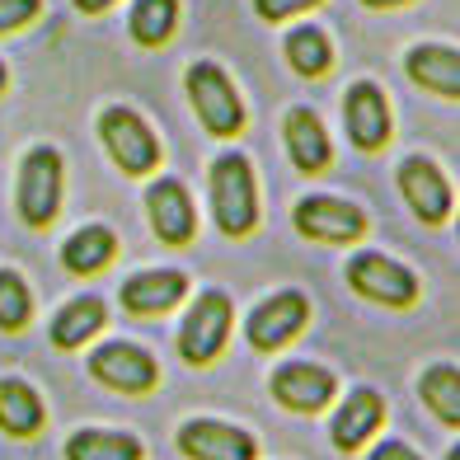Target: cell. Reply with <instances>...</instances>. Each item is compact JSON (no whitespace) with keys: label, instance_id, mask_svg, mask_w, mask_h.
<instances>
[{"label":"cell","instance_id":"29","mask_svg":"<svg viewBox=\"0 0 460 460\" xmlns=\"http://www.w3.org/2000/svg\"><path fill=\"white\" fill-rule=\"evenodd\" d=\"M371 460H418L404 442H385V447H376V456Z\"/></svg>","mask_w":460,"mask_h":460},{"label":"cell","instance_id":"7","mask_svg":"<svg viewBox=\"0 0 460 460\" xmlns=\"http://www.w3.org/2000/svg\"><path fill=\"white\" fill-rule=\"evenodd\" d=\"M90 376H94V381H103L109 390L146 394V390H155L160 367H155L151 352H141L137 343H103L94 358H90Z\"/></svg>","mask_w":460,"mask_h":460},{"label":"cell","instance_id":"19","mask_svg":"<svg viewBox=\"0 0 460 460\" xmlns=\"http://www.w3.org/2000/svg\"><path fill=\"white\" fill-rule=\"evenodd\" d=\"M113 254H118V240H113V230H103V226H85V230H75V235L61 244V263H66L71 273H80V278L109 268Z\"/></svg>","mask_w":460,"mask_h":460},{"label":"cell","instance_id":"28","mask_svg":"<svg viewBox=\"0 0 460 460\" xmlns=\"http://www.w3.org/2000/svg\"><path fill=\"white\" fill-rule=\"evenodd\" d=\"M315 5H320V0H254L259 19H268V24H282V19L305 14V10H315Z\"/></svg>","mask_w":460,"mask_h":460},{"label":"cell","instance_id":"20","mask_svg":"<svg viewBox=\"0 0 460 460\" xmlns=\"http://www.w3.org/2000/svg\"><path fill=\"white\" fill-rule=\"evenodd\" d=\"M0 428L10 437L43 432V400L24 381H0Z\"/></svg>","mask_w":460,"mask_h":460},{"label":"cell","instance_id":"15","mask_svg":"<svg viewBox=\"0 0 460 460\" xmlns=\"http://www.w3.org/2000/svg\"><path fill=\"white\" fill-rule=\"evenodd\" d=\"M385 423V400L376 390H352L348 400L339 404V413H333V447L339 451H358V447H367L371 437H376V428Z\"/></svg>","mask_w":460,"mask_h":460},{"label":"cell","instance_id":"5","mask_svg":"<svg viewBox=\"0 0 460 460\" xmlns=\"http://www.w3.org/2000/svg\"><path fill=\"white\" fill-rule=\"evenodd\" d=\"M230 339V296L221 291H202L193 301V310L183 315V329H179V352L193 367H207L221 358V348Z\"/></svg>","mask_w":460,"mask_h":460},{"label":"cell","instance_id":"1","mask_svg":"<svg viewBox=\"0 0 460 460\" xmlns=\"http://www.w3.org/2000/svg\"><path fill=\"white\" fill-rule=\"evenodd\" d=\"M212 207H217V226L230 240L254 235L259 188H254V164H249L244 155H221L212 164Z\"/></svg>","mask_w":460,"mask_h":460},{"label":"cell","instance_id":"25","mask_svg":"<svg viewBox=\"0 0 460 460\" xmlns=\"http://www.w3.org/2000/svg\"><path fill=\"white\" fill-rule=\"evenodd\" d=\"M418 390H423V404H428L437 418H442L447 428L460 423V376H456V367H447V362L432 367Z\"/></svg>","mask_w":460,"mask_h":460},{"label":"cell","instance_id":"2","mask_svg":"<svg viewBox=\"0 0 460 460\" xmlns=\"http://www.w3.org/2000/svg\"><path fill=\"white\" fill-rule=\"evenodd\" d=\"M188 99H193V109L202 118V128L212 137H235L244 132V103L230 85V75L212 61H198L193 71H188Z\"/></svg>","mask_w":460,"mask_h":460},{"label":"cell","instance_id":"21","mask_svg":"<svg viewBox=\"0 0 460 460\" xmlns=\"http://www.w3.org/2000/svg\"><path fill=\"white\" fill-rule=\"evenodd\" d=\"M103 329V301L99 296H80L71 305H61V315L52 320V343L57 348H80Z\"/></svg>","mask_w":460,"mask_h":460},{"label":"cell","instance_id":"31","mask_svg":"<svg viewBox=\"0 0 460 460\" xmlns=\"http://www.w3.org/2000/svg\"><path fill=\"white\" fill-rule=\"evenodd\" d=\"M367 10H394V5H409V0H362Z\"/></svg>","mask_w":460,"mask_h":460},{"label":"cell","instance_id":"11","mask_svg":"<svg viewBox=\"0 0 460 460\" xmlns=\"http://www.w3.org/2000/svg\"><path fill=\"white\" fill-rule=\"evenodd\" d=\"M400 188H404V202L413 207V217L428 221V226H442V221L451 217V207H456L451 183H447L442 170H437L432 160H423V155H409V160L400 164Z\"/></svg>","mask_w":460,"mask_h":460},{"label":"cell","instance_id":"13","mask_svg":"<svg viewBox=\"0 0 460 460\" xmlns=\"http://www.w3.org/2000/svg\"><path fill=\"white\" fill-rule=\"evenodd\" d=\"M146 212H151V226L164 244H188L198 235V212L193 198L179 179H160L151 193H146Z\"/></svg>","mask_w":460,"mask_h":460},{"label":"cell","instance_id":"14","mask_svg":"<svg viewBox=\"0 0 460 460\" xmlns=\"http://www.w3.org/2000/svg\"><path fill=\"white\" fill-rule=\"evenodd\" d=\"M343 118H348V137L362 146V151H381L390 141V103L376 85H352L343 99Z\"/></svg>","mask_w":460,"mask_h":460},{"label":"cell","instance_id":"10","mask_svg":"<svg viewBox=\"0 0 460 460\" xmlns=\"http://www.w3.org/2000/svg\"><path fill=\"white\" fill-rule=\"evenodd\" d=\"M179 451L188 460H254L259 447L244 428L217 423V418H193L179 428Z\"/></svg>","mask_w":460,"mask_h":460},{"label":"cell","instance_id":"3","mask_svg":"<svg viewBox=\"0 0 460 460\" xmlns=\"http://www.w3.org/2000/svg\"><path fill=\"white\" fill-rule=\"evenodd\" d=\"M99 137H103V146H109V155L122 174L141 179L160 164V141L132 109H103L99 113Z\"/></svg>","mask_w":460,"mask_h":460},{"label":"cell","instance_id":"18","mask_svg":"<svg viewBox=\"0 0 460 460\" xmlns=\"http://www.w3.org/2000/svg\"><path fill=\"white\" fill-rule=\"evenodd\" d=\"M409 75L423 90L442 94V99L460 94V57H456V48H413L409 52Z\"/></svg>","mask_w":460,"mask_h":460},{"label":"cell","instance_id":"8","mask_svg":"<svg viewBox=\"0 0 460 460\" xmlns=\"http://www.w3.org/2000/svg\"><path fill=\"white\" fill-rule=\"evenodd\" d=\"M310 320V301L301 296V291H278V296H268L254 315H249V348L254 352H273L282 343H291L296 333L305 329Z\"/></svg>","mask_w":460,"mask_h":460},{"label":"cell","instance_id":"17","mask_svg":"<svg viewBox=\"0 0 460 460\" xmlns=\"http://www.w3.org/2000/svg\"><path fill=\"white\" fill-rule=\"evenodd\" d=\"M287 155H291V164H296L301 174L329 170L333 146H329L324 122L310 113V109H291V113H287Z\"/></svg>","mask_w":460,"mask_h":460},{"label":"cell","instance_id":"27","mask_svg":"<svg viewBox=\"0 0 460 460\" xmlns=\"http://www.w3.org/2000/svg\"><path fill=\"white\" fill-rule=\"evenodd\" d=\"M43 10V0H0V38L33 24V14Z\"/></svg>","mask_w":460,"mask_h":460},{"label":"cell","instance_id":"23","mask_svg":"<svg viewBox=\"0 0 460 460\" xmlns=\"http://www.w3.org/2000/svg\"><path fill=\"white\" fill-rule=\"evenodd\" d=\"M174 29H179V0H137L132 5V38L141 48L170 43Z\"/></svg>","mask_w":460,"mask_h":460},{"label":"cell","instance_id":"12","mask_svg":"<svg viewBox=\"0 0 460 460\" xmlns=\"http://www.w3.org/2000/svg\"><path fill=\"white\" fill-rule=\"evenodd\" d=\"M333 390H339L333 371H324L315 362H287L273 376V400L291 413H320L333 400Z\"/></svg>","mask_w":460,"mask_h":460},{"label":"cell","instance_id":"9","mask_svg":"<svg viewBox=\"0 0 460 460\" xmlns=\"http://www.w3.org/2000/svg\"><path fill=\"white\" fill-rule=\"evenodd\" d=\"M296 230L305 240H320V244H352L367 235V217H362V207L320 193V198H305L296 207Z\"/></svg>","mask_w":460,"mask_h":460},{"label":"cell","instance_id":"4","mask_svg":"<svg viewBox=\"0 0 460 460\" xmlns=\"http://www.w3.org/2000/svg\"><path fill=\"white\" fill-rule=\"evenodd\" d=\"M61 207V155L52 146H33L24 155V170H19V217L33 230H43L57 221Z\"/></svg>","mask_w":460,"mask_h":460},{"label":"cell","instance_id":"24","mask_svg":"<svg viewBox=\"0 0 460 460\" xmlns=\"http://www.w3.org/2000/svg\"><path fill=\"white\" fill-rule=\"evenodd\" d=\"M287 61H291V71H301L305 80H320L333 66V48L320 29H291L287 33Z\"/></svg>","mask_w":460,"mask_h":460},{"label":"cell","instance_id":"32","mask_svg":"<svg viewBox=\"0 0 460 460\" xmlns=\"http://www.w3.org/2000/svg\"><path fill=\"white\" fill-rule=\"evenodd\" d=\"M0 90H5V66H0Z\"/></svg>","mask_w":460,"mask_h":460},{"label":"cell","instance_id":"6","mask_svg":"<svg viewBox=\"0 0 460 460\" xmlns=\"http://www.w3.org/2000/svg\"><path fill=\"white\" fill-rule=\"evenodd\" d=\"M348 282L358 296L376 301V305H394V310H404L418 301V278L409 273L404 263H394L385 254H358L348 263Z\"/></svg>","mask_w":460,"mask_h":460},{"label":"cell","instance_id":"22","mask_svg":"<svg viewBox=\"0 0 460 460\" xmlns=\"http://www.w3.org/2000/svg\"><path fill=\"white\" fill-rule=\"evenodd\" d=\"M66 460H141V442L128 432H75L66 442Z\"/></svg>","mask_w":460,"mask_h":460},{"label":"cell","instance_id":"16","mask_svg":"<svg viewBox=\"0 0 460 460\" xmlns=\"http://www.w3.org/2000/svg\"><path fill=\"white\" fill-rule=\"evenodd\" d=\"M188 291V278L174 273V268H155V273H137L128 278L122 287V305L132 310V315H164V310H174Z\"/></svg>","mask_w":460,"mask_h":460},{"label":"cell","instance_id":"26","mask_svg":"<svg viewBox=\"0 0 460 460\" xmlns=\"http://www.w3.org/2000/svg\"><path fill=\"white\" fill-rule=\"evenodd\" d=\"M33 315V296L19 273H0V329L5 333H19Z\"/></svg>","mask_w":460,"mask_h":460},{"label":"cell","instance_id":"30","mask_svg":"<svg viewBox=\"0 0 460 460\" xmlns=\"http://www.w3.org/2000/svg\"><path fill=\"white\" fill-rule=\"evenodd\" d=\"M109 5H113V0H75V10H80V14H103Z\"/></svg>","mask_w":460,"mask_h":460}]
</instances>
